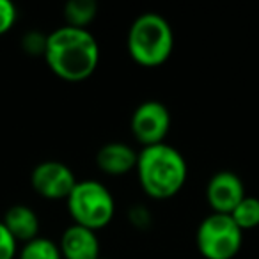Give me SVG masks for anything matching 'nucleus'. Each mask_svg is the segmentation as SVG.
Listing matches in <instances>:
<instances>
[{
    "instance_id": "4",
    "label": "nucleus",
    "mask_w": 259,
    "mask_h": 259,
    "mask_svg": "<svg viewBox=\"0 0 259 259\" xmlns=\"http://www.w3.org/2000/svg\"><path fill=\"white\" fill-rule=\"evenodd\" d=\"M68 211L73 224L100 231L112 222L115 213V202L107 187L96 180L76 181L75 188L66 199Z\"/></svg>"
},
{
    "instance_id": "1",
    "label": "nucleus",
    "mask_w": 259,
    "mask_h": 259,
    "mask_svg": "<svg viewBox=\"0 0 259 259\" xmlns=\"http://www.w3.org/2000/svg\"><path fill=\"white\" fill-rule=\"evenodd\" d=\"M43 57L55 76L66 82H82L96 71L100 47L87 29L64 25L47 36Z\"/></svg>"
},
{
    "instance_id": "16",
    "label": "nucleus",
    "mask_w": 259,
    "mask_h": 259,
    "mask_svg": "<svg viewBox=\"0 0 259 259\" xmlns=\"http://www.w3.org/2000/svg\"><path fill=\"white\" fill-rule=\"evenodd\" d=\"M16 18H18V13H16L15 4L9 0H0V36L13 29Z\"/></svg>"
},
{
    "instance_id": "17",
    "label": "nucleus",
    "mask_w": 259,
    "mask_h": 259,
    "mask_svg": "<svg viewBox=\"0 0 259 259\" xmlns=\"http://www.w3.org/2000/svg\"><path fill=\"white\" fill-rule=\"evenodd\" d=\"M23 48H25L27 54L30 55H45L47 50V36L39 32H29L23 37Z\"/></svg>"
},
{
    "instance_id": "15",
    "label": "nucleus",
    "mask_w": 259,
    "mask_h": 259,
    "mask_svg": "<svg viewBox=\"0 0 259 259\" xmlns=\"http://www.w3.org/2000/svg\"><path fill=\"white\" fill-rule=\"evenodd\" d=\"M16 252H18V241L0 220V259H15Z\"/></svg>"
},
{
    "instance_id": "6",
    "label": "nucleus",
    "mask_w": 259,
    "mask_h": 259,
    "mask_svg": "<svg viewBox=\"0 0 259 259\" xmlns=\"http://www.w3.org/2000/svg\"><path fill=\"white\" fill-rule=\"evenodd\" d=\"M132 134L142 144L148 146L162 144L170 128V114L167 107L160 101H144L132 114Z\"/></svg>"
},
{
    "instance_id": "3",
    "label": "nucleus",
    "mask_w": 259,
    "mask_h": 259,
    "mask_svg": "<svg viewBox=\"0 0 259 259\" xmlns=\"http://www.w3.org/2000/svg\"><path fill=\"white\" fill-rule=\"evenodd\" d=\"M174 48V34L169 22L158 13L137 16L128 30L130 57L144 68H156L169 61Z\"/></svg>"
},
{
    "instance_id": "12",
    "label": "nucleus",
    "mask_w": 259,
    "mask_h": 259,
    "mask_svg": "<svg viewBox=\"0 0 259 259\" xmlns=\"http://www.w3.org/2000/svg\"><path fill=\"white\" fill-rule=\"evenodd\" d=\"M98 4L94 0H69L64 6L66 25L75 29H85L96 18Z\"/></svg>"
},
{
    "instance_id": "11",
    "label": "nucleus",
    "mask_w": 259,
    "mask_h": 259,
    "mask_svg": "<svg viewBox=\"0 0 259 259\" xmlns=\"http://www.w3.org/2000/svg\"><path fill=\"white\" fill-rule=\"evenodd\" d=\"M4 226L13 234L16 241H29L36 240L37 233H39V219H37L36 211L25 204H15L6 211L4 215Z\"/></svg>"
},
{
    "instance_id": "10",
    "label": "nucleus",
    "mask_w": 259,
    "mask_h": 259,
    "mask_svg": "<svg viewBox=\"0 0 259 259\" xmlns=\"http://www.w3.org/2000/svg\"><path fill=\"white\" fill-rule=\"evenodd\" d=\"M137 156L139 153H135V149L128 144L108 142L98 151L96 165L108 176H124L137 167Z\"/></svg>"
},
{
    "instance_id": "2",
    "label": "nucleus",
    "mask_w": 259,
    "mask_h": 259,
    "mask_svg": "<svg viewBox=\"0 0 259 259\" xmlns=\"http://www.w3.org/2000/svg\"><path fill=\"white\" fill-rule=\"evenodd\" d=\"M135 170L142 190L153 199L174 197L185 187L188 176L183 155L165 142L142 148Z\"/></svg>"
},
{
    "instance_id": "13",
    "label": "nucleus",
    "mask_w": 259,
    "mask_h": 259,
    "mask_svg": "<svg viewBox=\"0 0 259 259\" xmlns=\"http://www.w3.org/2000/svg\"><path fill=\"white\" fill-rule=\"evenodd\" d=\"M233 220L241 231H250L259 226V199L245 195L243 201L231 213Z\"/></svg>"
},
{
    "instance_id": "18",
    "label": "nucleus",
    "mask_w": 259,
    "mask_h": 259,
    "mask_svg": "<svg viewBox=\"0 0 259 259\" xmlns=\"http://www.w3.org/2000/svg\"><path fill=\"white\" fill-rule=\"evenodd\" d=\"M98 259H108V257H103V255H100V257H98Z\"/></svg>"
},
{
    "instance_id": "8",
    "label": "nucleus",
    "mask_w": 259,
    "mask_h": 259,
    "mask_svg": "<svg viewBox=\"0 0 259 259\" xmlns=\"http://www.w3.org/2000/svg\"><path fill=\"white\" fill-rule=\"evenodd\" d=\"M243 181L231 170H220L208 181L206 199H208V204L213 209V213L231 215L233 209L243 201Z\"/></svg>"
},
{
    "instance_id": "14",
    "label": "nucleus",
    "mask_w": 259,
    "mask_h": 259,
    "mask_svg": "<svg viewBox=\"0 0 259 259\" xmlns=\"http://www.w3.org/2000/svg\"><path fill=\"white\" fill-rule=\"evenodd\" d=\"M18 259H62L59 245L48 238H39L23 245Z\"/></svg>"
},
{
    "instance_id": "5",
    "label": "nucleus",
    "mask_w": 259,
    "mask_h": 259,
    "mask_svg": "<svg viewBox=\"0 0 259 259\" xmlns=\"http://www.w3.org/2000/svg\"><path fill=\"white\" fill-rule=\"evenodd\" d=\"M195 241L204 259H233L241 248L243 231L231 215L211 213L199 224Z\"/></svg>"
},
{
    "instance_id": "7",
    "label": "nucleus",
    "mask_w": 259,
    "mask_h": 259,
    "mask_svg": "<svg viewBox=\"0 0 259 259\" xmlns=\"http://www.w3.org/2000/svg\"><path fill=\"white\" fill-rule=\"evenodd\" d=\"M30 185L36 190V194L48 201H59V199L66 201L75 188L76 178L66 163L48 160L34 167L30 174Z\"/></svg>"
},
{
    "instance_id": "9",
    "label": "nucleus",
    "mask_w": 259,
    "mask_h": 259,
    "mask_svg": "<svg viewBox=\"0 0 259 259\" xmlns=\"http://www.w3.org/2000/svg\"><path fill=\"white\" fill-rule=\"evenodd\" d=\"M59 250L62 259H98L101 255L96 233L76 224L62 233Z\"/></svg>"
}]
</instances>
